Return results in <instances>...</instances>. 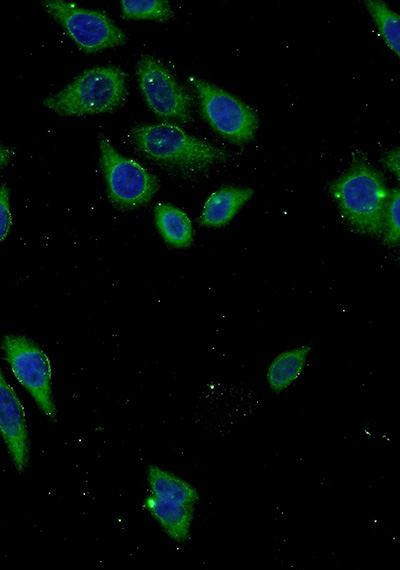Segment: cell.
Returning <instances> with one entry per match:
<instances>
[{"label":"cell","mask_w":400,"mask_h":570,"mask_svg":"<svg viewBox=\"0 0 400 570\" xmlns=\"http://www.w3.org/2000/svg\"><path fill=\"white\" fill-rule=\"evenodd\" d=\"M390 190L383 175L363 158L329 185L343 220L356 232L380 236Z\"/></svg>","instance_id":"cell-1"},{"label":"cell","mask_w":400,"mask_h":570,"mask_svg":"<svg viewBox=\"0 0 400 570\" xmlns=\"http://www.w3.org/2000/svg\"><path fill=\"white\" fill-rule=\"evenodd\" d=\"M134 147L150 160L181 170H203L226 161L229 154L186 133L171 122L137 125L130 132Z\"/></svg>","instance_id":"cell-2"},{"label":"cell","mask_w":400,"mask_h":570,"mask_svg":"<svg viewBox=\"0 0 400 570\" xmlns=\"http://www.w3.org/2000/svg\"><path fill=\"white\" fill-rule=\"evenodd\" d=\"M126 73L117 66H98L85 70L43 104L61 116H85L111 112L127 96Z\"/></svg>","instance_id":"cell-3"},{"label":"cell","mask_w":400,"mask_h":570,"mask_svg":"<svg viewBox=\"0 0 400 570\" xmlns=\"http://www.w3.org/2000/svg\"><path fill=\"white\" fill-rule=\"evenodd\" d=\"M100 167L111 203L131 210L148 203L159 188L157 177L138 162L120 154L108 138L99 134Z\"/></svg>","instance_id":"cell-4"},{"label":"cell","mask_w":400,"mask_h":570,"mask_svg":"<svg viewBox=\"0 0 400 570\" xmlns=\"http://www.w3.org/2000/svg\"><path fill=\"white\" fill-rule=\"evenodd\" d=\"M1 348L16 379L29 392L40 410L55 421L52 370L47 354L34 341L21 335L4 336Z\"/></svg>","instance_id":"cell-5"},{"label":"cell","mask_w":400,"mask_h":570,"mask_svg":"<svg viewBox=\"0 0 400 570\" xmlns=\"http://www.w3.org/2000/svg\"><path fill=\"white\" fill-rule=\"evenodd\" d=\"M201 113L220 135L236 144L251 141L258 129L255 111L246 103L210 82L191 77Z\"/></svg>","instance_id":"cell-6"},{"label":"cell","mask_w":400,"mask_h":570,"mask_svg":"<svg viewBox=\"0 0 400 570\" xmlns=\"http://www.w3.org/2000/svg\"><path fill=\"white\" fill-rule=\"evenodd\" d=\"M42 4L47 13L85 53L99 52L127 42L125 33L99 11L61 0H47Z\"/></svg>","instance_id":"cell-7"},{"label":"cell","mask_w":400,"mask_h":570,"mask_svg":"<svg viewBox=\"0 0 400 570\" xmlns=\"http://www.w3.org/2000/svg\"><path fill=\"white\" fill-rule=\"evenodd\" d=\"M136 75L147 105L157 116L182 123L191 120V97L158 59L142 55Z\"/></svg>","instance_id":"cell-8"},{"label":"cell","mask_w":400,"mask_h":570,"mask_svg":"<svg viewBox=\"0 0 400 570\" xmlns=\"http://www.w3.org/2000/svg\"><path fill=\"white\" fill-rule=\"evenodd\" d=\"M0 434L16 469L22 472L29 460V437L25 411L0 368Z\"/></svg>","instance_id":"cell-9"},{"label":"cell","mask_w":400,"mask_h":570,"mask_svg":"<svg viewBox=\"0 0 400 570\" xmlns=\"http://www.w3.org/2000/svg\"><path fill=\"white\" fill-rule=\"evenodd\" d=\"M144 505L171 539L178 543L189 539L195 506L167 500L153 494L146 498Z\"/></svg>","instance_id":"cell-10"},{"label":"cell","mask_w":400,"mask_h":570,"mask_svg":"<svg viewBox=\"0 0 400 570\" xmlns=\"http://www.w3.org/2000/svg\"><path fill=\"white\" fill-rule=\"evenodd\" d=\"M250 188L225 186L206 201L199 222L207 227H222L229 223L240 208L252 197Z\"/></svg>","instance_id":"cell-11"},{"label":"cell","mask_w":400,"mask_h":570,"mask_svg":"<svg viewBox=\"0 0 400 570\" xmlns=\"http://www.w3.org/2000/svg\"><path fill=\"white\" fill-rule=\"evenodd\" d=\"M310 351L309 345H303L277 355L267 370L271 390L279 393L287 389L301 374Z\"/></svg>","instance_id":"cell-12"},{"label":"cell","mask_w":400,"mask_h":570,"mask_svg":"<svg viewBox=\"0 0 400 570\" xmlns=\"http://www.w3.org/2000/svg\"><path fill=\"white\" fill-rule=\"evenodd\" d=\"M155 221L161 236L169 245L184 248L192 243L191 221L179 208L168 203H159L155 208Z\"/></svg>","instance_id":"cell-13"},{"label":"cell","mask_w":400,"mask_h":570,"mask_svg":"<svg viewBox=\"0 0 400 570\" xmlns=\"http://www.w3.org/2000/svg\"><path fill=\"white\" fill-rule=\"evenodd\" d=\"M148 482L153 495L186 505L195 506L199 499L195 487L180 477L151 465L148 468Z\"/></svg>","instance_id":"cell-14"},{"label":"cell","mask_w":400,"mask_h":570,"mask_svg":"<svg viewBox=\"0 0 400 570\" xmlns=\"http://www.w3.org/2000/svg\"><path fill=\"white\" fill-rule=\"evenodd\" d=\"M382 38L388 47L399 57L400 18L382 1L365 2Z\"/></svg>","instance_id":"cell-15"},{"label":"cell","mask_w":400,"mask_h":570,"mask_svg":"<svg viewBox=\"0 0 400 570\" xmlns=\"http://www.w3.org/2000/svg\"><path fill=\"white\" fill-rule=\"evenodd\" d=\"M122 17L132 20H156L164 22L173 17V10L168 1H122Z\"/></svg>","instance_id":"cell-16"},{"label":"cell","mask_w":400,"mask_h":570,"mask_svg":"<svg viewBox=\"0 0 400 570\" xmlns=\"http://www.w3.org/2000/svg\"><path fill=\"white\" fill-rule=\"evenodd\" d=\"M399 200V189L395 188L390 190L384 213L383 229L381 234L383 236V241L389 246L398 245L400 240Z\"/></svg>","instance_id":"cell-17"},{"label":"cell","mask_w":400,"mask_h":570,"mask_svg":"<svg viewBox=\"0 0 400 570\" xmlns=\"http://www.w3.org/2000/svg\"><path fill=\"white\" fill-rule=\"evenodd\" d=\"M12 223L9 208V191L5 184L0 185V242L7 236Z\"/></svg>","instance_id":"cell-18"},{"label":"cell","mask_w":400,"mask_h":570,"mask_svg":"<svg viewBox=\"0 0 400 570\" xmlns=\"http://www.w3.org/2000/svg\"><path fill=\"white\" fill-rule=\"evenodd\" d=\"M399 157V148H394L388 151L381 159L383 166H385L391 173H393L397 179H399L400 175Z\"/></svg>","instance_id":"cell-19"},{"label":"cell","mask_w":400,"mask_h":570,"mask_svg":"<svg viewBox=\"0 0 400 570\" xmlns=\"http://www.w3.org/2000/svg\"><path fill=\"white\" fill-rule=\"evenodd\" d=\"M13 155L14 151L11 148L0 144V169L5 167L10 162Z\"/></svg>","instance_id":"cell-20"}]
</instances>
